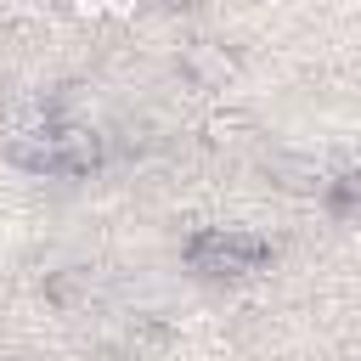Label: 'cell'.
<instances>
[{"label": "cell", "instance_id": "obj_1", "mask_svg": "<svg viewBox=\"0 0 361 361\" xmlns=\"http://www.w3.org/2000/svg\"><path fill=\"white\" fill-rule=\"evenodd\" d=\"M265 254H271V243L243 226H209L186 243V265H197L203 276H248L265 265Z\"/></svg>", "mask_w": 361, "mask_h": 361}, {"label": "cell", "instance_id": "obj_2", "mask_svg": "<svg viewBox=\"0 0 361 361\" xmlns=\"http://www.w3.org/2000/svg\"><path fill=\"white\" fill-rule=\"evenodd\" d=\"M180 79L197 85V90L226 96V90L243 79V56H237L231 45H220V39H192V45L180 51Z\"/></svg>", "mask_w": 361, "mask_h": 361}, {"label": "cell", "instance_id": "obj_3", "mask_svg": "<svg viewBox=\"0 0 361 361\" xmlns=\"http://www.w3.org/2000/svg\"><path fill=\"white\" fill-rule=\"evenodd\" d=\"M51 175H90L102 169V135L90 124H51Z\"/></svg>", "mask_w": 361, "mask_h": 361}, {"label": "cell", "instance_id": "obj_4", "mask_svg": "<svg viewBox=\"0 0 361 361\" xmlns=\"http://www.w3.org/2000/svg\"><path fill=\"white\" fill-rule=\"evenodd\" d=\"M265 175H276V186H288V192H322V186H327L322 164H316V158H299V152L265 158Z\"/></svg>", "mask_w": 361, "mask_h": 361}, {"label": "cell", "instance_id": "obj_5", "mask_svg": "<svg viewBox=\"0 0 361 361\" xmlns=\"http://www.w3.org/2000/svg\"><path fill=\"white\" fill-rule=\"evenodd\" d=\"M248 130H254V113H248V107H214V113L203 118V141H209V147L243 141Z\"/></svg>", "mask_w": 361, "mask_h": 361}, {"label": "cell", "instance_id": "obj_6", "mask_svg": "<svg viewBox=\"0 0 361 361\" xmlns=\"http://www.w3.org/2000/svg\"><path fill=\"white\" fill-rule=\"evenodd\" d=\"M68 11H73L79 23H107V17H113V0H68Z\"/></svg>", "mask_w": 361, "mask_h": 361}, {"label": "cell", "instance_id": "obj_7", "mask_svg": "<svg viewBox=\"0 0 361 361\" xmlns=\"http://www.w3.org/2000/svg\"><path fill=\"white\" fill-rule=\"evenodd\" d=\"M175 6H186V0H175Z\"/></svg>", "mask_w": 361, "mask_h": 361}]
</instances>
